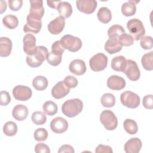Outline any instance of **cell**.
<instances>
[{"instance_id":"cell-1","label":"cell","mask_w":153,"mask_h":153,"mask_svg":"<svg viewBox=\"0 0 153 153\" xmlns=\"http://www.w3.org/2000/svg\"><path fill=\"white\" fill-rule=\"evenodd\" d=\"M83 103L79 99H72L65 101L62 106L63 114L69 118L78 115L82 110Z\"/></svg>"},{"instance_id":"cell-2","label":"cell","mask_w":153,"mask_h":153,"mask_svg":"<svg viewBox=\"0 0 153 153\" xmlns=\"http://www.w3.org/2000/svg\"><path fill=\"white\" fill-rule=\"evenodd\" d=\"M47 48L42 45L37 46L35 53L32 55H27L26 63L31 68H37L42 65L48 55Z\"/></svg>"},{"instance_id":"cell-3","label":"cell","mask_w":153,"mask_h":153,"mask_svg":"<svg viewBox=\"0 0 153 153\" xmlns=\"http://www.w3.org/2000/svg\"><path fill=\"white\" fill-rule=\"evenodd\" d=\"M59 41L64 49H67L71 52H76L82 47V41L80 38L69 34L64 35Z\"/></svg>"},{"instance_id":"cell-4","label":"cell","mask_w":153,"mask_h":153,"mask_svg":"<svg viewBox=\"0 0 153 153\" xmlns=\"http://www.w3.org/2000/svg\"><path fill=\"white\" fill-rule=\"evenodd\" d=\"M127 27L132 37L136 41H138L145 33V29L142 22L137 19H131L127 22Z\"/></svg>"},{"instance_id":"cell-5","label":"cell","mask_w":153,"mask_h":153,"mask_svg":"<svg viewBox=\"0 0 153 153\" xmlns=\"http://www.w3.org/2000/svg\"><path fill=\"white\" fill-rule=\"evenodd\" d=\"M100 121L108 130H113L118 125V120L114 113L111 110H104L100 115Z\"/></svg>"},{"instance_id":"cell-6","label":"cell","mask_w":153,"mask_h":153,"mask_svg":"<svg viewBox=\"0 0 153 153\" xmlns=\"http://www.w3.org/2000/svg\"><path fill=\"white\" fill-rule=\"evenodd\" d=\"M90 68L95 72L104 70L108 65L107 56L101 53H99L91 57L89 61Z\"/></svg>"},{"instance_id":"cell-7","label":"cell","mask_w":153,"mask_h":153,"mask_svg":"<svg viewBox=\"0 0 153 153\" xmlns=\"http://www.w3.org/2000/svg\"><path fill=\"white\" fill-rule=\"evenodd\" d=\"M120 100L124 106L129 108H136L140 105L139 96L131 91H126L121 93Z\"/></svg>"},{"instance_id":"cell-8","label":"cell","mask_w":153,"mask_h":153,"mask_svg":"<svg viewBox=\"0 0 153 153\" xmlns=\"http://www.w3.org/2000/svg\"><path fill=\"white\" fill-rule=\"evenodd\" d=\"M13 94L16 100L26 101L31 97L32 91L27 86L18 85L13 89Z\"/></svg>"},{"instance_id":"cell-9","label":"cell","mask_w":153,"mask_h":153,"mask_svg":"<svg viewBox=\"0 0 153 153\" xmlns=\"http://www.w3.org/2000/svg\"><path fill=\"white\" fill-rule=\"evenodd\" d=\"M123 73L131 81H137L140 76V72L136 62L130 59L127 60L126 67Z\"/></svg>"},{"instance_id":"cell-10","label":"cell","mask_w":153,"mask_h":153,"mask_svg":"<svg viewBox=\"0 0 153 153\" xmlns=\"http://www.w3.org/2000/svg\"><path fill=\"white\" fill-rule=\"evenodd\" d=\"M30 7L29 15L36 19L41 20L44 14V8L42 0L30 1Z\"/></svg>"},{"instance_id":"cell-11","label":"cell","mask_w":153,"mask_h":153,"mask_svg":"<svg viewBox=\"0 0 153 153\" xmlns=\"http://www.w3.org/2000/svg\"><path fill=\"white\" fill-rule=\"evenodd\" d=\"M76 4L79 11L89 14L95 11L97 2L94 0H77Z\"/></svg>"},{"instance_id":"cell-12","label":"cell","mask_w":153,"mask_h":153,"mask_svg":"<svg viewBox=\"0 0 153 153\" xmlns=\"http://www.w3.org/2000/svg\"><path fill=\"white\" fill-rule=\"evenodd\" d=\"M23 50L27 55L33 54L36 50L35 36L31 33H27L23 37Z\"/></svg>"},{"instance_id":"cell-13","label":"cell","mask_w":153,"mask_h":153,"mask_svg":"<svg viewBox=\"0 0 153 153\" xmlns=\"http://www.w3.org/2000/svg\"><path fill=\"white\" fill-rule=\"evenodd\" d=\"M27 23L23 27L25 32H32L33 33H38L42 27L41 20H38L30 17L29 14L26 18Z\"/></svg>"},{"instance_id":"cell-14","label":"cell","mask_w":153,"mask_h":153,"mask_svg":"<svg viewBox=\"0 0 153 153\" xmlns=\"http://www.w3.org/2000/svg\"><path fill=\"white\" fill-rule=\"evenodd\" d=\"M65 26V19L61 16H58L48 23V29L51 33L53 35H57L63 31Z\"/></svg>"},{"instance_id":"cell-15","label":"cell","mask_w":153,"mask_h":153,"mask_svg":"<svg viewBox=\"0 0 153 153\" xmlns=\"http://www.w3.org/2000/svg\"><path fill=\"white\" fill-rule=\"evenodd\" d=\"M51 130L56 133H62L65 132L68 128V123L63 118L58 117L54 118L50 123Z\"/></svg>"},{"instance_id":"cell-16","label":"cell","mask_w":153,"mask_h":153,"mask_svg":"<svg viewBox=\"0 0 153 153\" xmlns=\"http://www.w3.org/2000/svg\"><path fill=\"white\" fill-rule=\"evenodd\" d=\"M70 91V88L68 87L63 81L58 82L51 89V95L57 99H60L66 96Z\"/></svg>"},{"instance_id":"cell-17","label":"cell","mask_w":153,"mask_h":153,"mask_svg":"<svg viewBox=\"0 0 153 153\" xmlns=\"http://www.w3.org/2000/svg\"><path fill=\"white\" fill-rule=\"evenodd\" d=\"M107 86L114 90H120L125 87L126 81L121 76L113 75L108 78Z\"/></svg>"},{"instance_id":"cell-18","label":"cell","mask_w":153,"mask_h":153,"mask_svg":"<svg viewBox=\"0 0 153 153\" xmlns=\"http://www.w3.org/2000/svg\"><path fill=\"white\" fill-rule=\"evenodd\" d=\"M126 153H138L142 148V142L137 137H133L126 142L124 145Z\"/></svg>"},{"instance_id":"cell-19","label":"cell","mask_w":153,"mask_h":153,"mask_svg":"<svg viewBox=\"0 0 153 153\" xmlns=\"http://www.w3.org/2000/svg\"><path fill=\"white\" fill-rule=\"evenodd\" d=\"M69 69L76 75H81L86 72V66L82 60L75 59L70 63Z\"/></svg>"},{"instance_id":"cell-20","label":"cell","mask_w":153,"mask_h":153,"mask_svg":"<svg viewBox=\"0 0 153 153\" xmlns=\"http://www.w3.org/2000/svg\"><path fill=\"white\" fill-rule=\"evenodd\" d=\"M122 49V45L118 41V38L111 37L105 44V50L111 54L119 52Z\"/></svg>"},{"instance_id":"cell-21","label":"cell","mask_w":153,"mask_h":153,"mask_svg":"<svg viewBox=\"0 0 153 153\" xmlns=\"http://www.w3.org/2000/svg\"><path fill=\"white\" fill-rule=\"evenodd\" d=\"M28 109L23 105H17L12 111V115L17 121L25 120L28 115Z\"/></svg>"},{"instance_id":"cell-22","label":"cell","mask_w":153,"mask_h":153,"mask_svg":"<svg viewBox=\"0 0 153 153\" xmlns=\"http://www.w3.org/2000/svg\"><path fill=\"white\" fill-rule=\"evenodd\" d=\"M12 42L8 37L0 38V56L1 57L8 56L12 50Z\"/></svg>"},{"instance_id":"cell-23","label":"cell","mask_w":153,"mask_h":153,"mask_svg":"<svg viewBox=\"0 0 153 153\" xmlns=\"http://www.w3.org/2000/svg\"><path fill=\"white\" fill-rule=\"evenodd\" d=\"M127 65V60L123 56L114 57L111 60V68L113 70L124 72Z\"/></svg>"},{"instance_id":"cell-24","label":"cell","mask_w":153,"mask_h":153,"mask_svg":"<svg viewBox=\"0 0 153 153\" xmlns=\"http://www.w3.org/2000/svg\"><path fill=\"white\" fill-rule=\"evenodd\" d=\"M139 1H128L123 4L121 6V12L123 15L126 16H131L134 15L136 11V4L138 3Z\"/></svg>"},{"instance_id":"cell-25","label":"cell","mask_w":153,"mask_h":153,"mask_svg":"<svg viewBox=\"0 0 153 153\" xmlns=\"http://www.w3.org/2000/svg\"><path fill=\"white\" fill-rule=\"evenodd\" d=\"M56 10L58 11L60 16L64 19L70 17L72 13V5L66 1H60Z\"/></svg>"},{"instance_id":"cell-26","label":"cell","mask_w":153,"mask_h":153,"mask_svg":"<svg viewBox=\"0 0 153 153\" xmlns=\"http://www.w3.org/2000/svg\"><path fill=\"white\" fill-rule=\"evenodd\" d=\"M98 20L103 23H108L112 19V14L111 10L107 7H101L99 8L97 14Z\"/></svg>"},{"instance_id":"cell-27","label":"cell","mask_w":153,"mask_h":153,"mask_svg":"<svg viewBox=\"0 0 153 153\" xmlns=\"http://www.w3.org/2000/svg\"><path fill=\"white\" fill-rule=\"evenodd\" d=\"M62 54L60 52L51 50L48 53L46 60L50 65L54 66H57L62 62Z\"/></svg>"},{"instance_id":"cell-28","label":"cell","mask_w":153,"mask_h":153,"mask_svg":"<svg viewBox=\"0 0 153 153\" xmlns=\"http://www.w3.org/2000/svg\"><path fill=\"white\" fill-rule=\"evenodd\" d=\"M47 79L42 75L36 76L32 81V85L33 87L39 91L45 90L48 86Z\"/></svg>"},{"instance_id":"cell-29","label":"cell","mask_w":153,"mask_h":153,"mask_svg":"<svg viewBox=\"0 0 153 153\" xmlns=\"http://www.w3.org/2000/svg\"><path fill=\"white\" fill-rule=\"evenodd\" d=\"M2 23L7 28L10 29H13L18 26L19 20L16 16L8 14L3 17Z\"/></svg>"},{"instance_id":"cell-30","label":"cell","mask_w":153,"mask_h":153,"mask_svg":"<svg viewBox=\"0 0 153 153\" xmlns=\"http://www.w3.org/2000/svg\"><path fill=\"white\" fill-rule=\"evenodd\" d=\"M142 65L146 71L153 69V51H150L145 54L141 59Z\"/></svg>"},{"instance_id":"cell-31","label":"cell","mask_w":153,"mask_h":153,"mask_svg":"<svg viewBox=\"0 0 153 153\" xmlns=\"http://www.w3.org/2000/svg\"><path fill=\"white\" fill-rule=\"evenodd\" d=\"M123 126L126 131L130 134H134L137 132L138 127L135 121L127 118L124 120Z\"/></svg>"},{"instance_id":"cell-32","label":"cell","mask_w":153,"mask_h":153,"mask_svg":"<svg viewBox=\"0 0 153 153\" xmlns=\"http://www.w3.org/2000/svg\"><path fill=\"white\" fill-rule=\"evenodd\" d=\"M124 33L126 32L123 27L118 25H112L109 28L108 30V35L109 38L114 37L119 38V37Z\"/></svg>"},{"instance_id":"cell-33","label":"cell","mask_w":153,"mask_h":153,"mask_svg":"<svg viewBox=\"0 0 153 153\" xmlns=\"http://www.w3.org/2000/svg\"><path fill=\"white\" fill-rule=\"evenodd\" d=\"M17 131V126L13 121H8L3 126V132L7 136H14Z\"/></svg>"},{"instance_id":"cell-34","label":"cell","mask_w":153,"mask_h":153,"mask_svg":"<svg viewBox=\"0 0 153 153\" xmlns=\"http://www.w3.org/2000/svg\"><path fill=\"white\" fill-rule=\"evenodd\" d=\"M42 108L44 112L47 115L50 116L55 115L58 111L57 105L51 100H48L45 102L43 105Z\"/></svg>"},{"instance_id":"cell-35","label":"cell","mask_w":153,"mask_h":153,"mask_svg":"<svg viewBox=\"0 0 153 153\" xmlns=\"http://www.w3.org/2000/svg\"><path fill=\"white\" fill-rule=\"evenodd\" d=\"M100 101L102 105L104 107L111 108L115 105V97L112 94L107 93L102 95Z\"/></svg>"},{"instance_id":"cell-36","label":"cell","mask_w":153,"mask_h":153,"mask_svg":"<svg viewBox=\"0 0 153 153\" xmlns=\"http://www.w3.org/2000/svg\"><path fill=\"white\" fill-rule=\"evenodd\" d=\"M31 119L36 125H42L47 120L46 115L41 111H35L32 114Z\"/></svg>"},{"instance_id":"cell-37","label":"cell","mask_w":153,"mask_h":153,"mask_svg":"<svg viewBox=\"0 0 153 153\" xmlns=\"http://www.w3.org/2000/svg\"><path fill=\"white\" fill-rule=\"evenodd\" d=\"M118 41L122 46H130L133 44L134 39L131 35L124 33L122 34L118 38Z\"/></svg>"},{"instance_id":"cell-38","label":"cell","mask_w":153,"mask_h":153,"mask_svg":"<svg viewBox=\"0 0 153 153\" xmlns=\"http://www.w3.org/2000/svg\"><path fill=\"white\" fill-rule=\"evenodd\" d=\"M33 136L36 141H44L48 137V132L44 128H39L35 131Z\"/></svg>"},{"instance_id":"cell-39","label":"cell","mask_w":153,"mask_h":153,"mask_svg":"<svg viewBox=\"0 0 153 153\" xmlns=\"http://www.w3.org/2000/svg\"><path fill=\"white\" fill-rule=\"evenodd\" d=\"M140 46L145 50H151L152 48V38L150 36H143L140 38Z\"/></svg>"},{"instance_id":"cell-40","label":"cell","mask_w":153,"mask_h":153,"mask_svg":"<svg viewBox=\"0 0 153 153\" xmlns=\"http://www.w3.org/2000/svg\"><path fill=\"white\" fill-rule=\"evenodd\" d=\"M65 85L69 88H75L78 85L77 79L72 75H68L66 76L63 81Z\"/></svg>"},{"instance_id":"cell-41","label":"cell","mask_w":153,"mask_h":153,"mask_svg":"<svg viewBox=\"0 0 153 153\" xmlns=\"http://www.w3.org/2000/svg\"><path fill=\"white\" fill-rule=\"evenodd\" d=\"M8 5L10 10L12 11H18L20 10L23 5L22 0H8Z\"/></svg>"},{"instance_id":"cell-42","label":"cell","mask_w":153,"mask_h":153,"mask_svg":"<svg viewBox=\"0 0 153 153\" xmlns=\"http://www.w3.org/2000/svg\"><path fill=\"white\" fill-rule=\"evenodd\" d=\"M11 102V97L10 94L7 91H1L0 104L1 106H6Z\"/></svg>"},{"instance_id":"cell-43","label":"cell","mask_w":153,"mask_h":153,"mask_svg":"<svg viewBox=\"0 0 153 153\" xmlns=\"http://www.w3.org/2000/svg\"><path fill=\"white\" fill-rule=\"evenodd\" d=\"M35 151L36 153H50V149L48 145L43 143H39L35 145Z\"/></svg>"},{"instance_id":"cell-44","label":"cell","mask_w":153,"mask_h":153,"mask_svg":"<svg viewBox=\"0 0 153 153\" xmlns=\"http://www.w3.org/2000/svg\"><path fill=\"white\" fill-rule=\"evenodd\" d=\"M143 105L146 109H151L153 108V99L152 94L146 95L143 98Z\"/></svg>"},{"instance_id":"cell-45","label":"cell","mask_w":153,"mask_h":153,"mask_svg":"<svg viewBox=\"0 0 153 153\" xmlns=\"http://www.w3.org/2000/svg\"><path fill=\"white\" fill-rule=\"evenodd\" d=\"M95 152L96 153H112L113 151L111 146L108 145H103L102 144L99 145L96 149Z\"/></svg>"},{"instance_id":"cell-46","label":"cell","mask_w":153,"mask_h":153,"mask_svg":"<svg viewBox=\"0 0 153 153\" xmlns=\"http://www.w3.org/2000/svg\"><path fill=\"white\" fill-rule=\"evenodd\" d=\"M75 152L73 147L69 145H63L61 146L58 151L59 153L61 152H71L74 153Z\"/></svg>"},{"instance_id":"cell-47","label":"cell","mask_w":153,"mask_h":153,"mask_svg":"<svg viewBox=\"0 0 153 153\" xmlns=\"http://www.w3.org/2000/svg\"><path fill=\"white\" fill-rule=\"evenodd\" d=\"M61 1H47V3L48 4V5L53 8H55L57 9V6L59 4V2Z\"/></svg>"},{"instance_id":"cell-48","label":"cell","mask_w":153,"mask_h":153,"mask_svg":"<svg viewBox=\"0 0 153 153\" xmlns=\"http://www.w3.org/2000/svg\"><path fill=\"white\" fill-rule=\"evenodd\" d=\"M1 13H2L7 9V3L4 1H1Z\"/></svg>"}]
</instances>
